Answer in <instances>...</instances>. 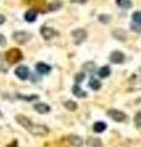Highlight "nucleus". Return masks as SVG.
<instances>
[{
	"label": "nucleus",
	"mask_w": 141,
	"mask_h": 147,
	"mask_svg": "<svg viewBox=\"0 0 141 147\" xmlns=\"http://www.w3.org/2000/svg\"><path fill=\"white\" fill-rule=\"evenodd\" d=\"M99 21H101L102 24H108V22L111 21V17L108 15H101L99 16Z\"/></svg>",
	"instance_id": "bb28decb"
},
{
	"label": "nucleus",
	"mask_w": 141,
	"mask_h": 147,
	"mask_svg": "<svg viewBox=\"0 0 141 147\" xmlns=\"http://www.w3.org/2000/svg\"><path fill=\"white\" fill-rule=\"evenodd\" d=\"M33 108H34L36 112L39 113V114H47V113L51 112V107L45 103H36L33 105Z\"/></svg>",
	"instance_id": "ddd939ff"
},
{
	"label": "nucleus",
	"mask_w": 141,
	"mask_h": 147,
	"mask_svg": "<svg viewBox=\"0 0 141 147\" xmlns=\"http://www.w3.org/2000/svg\"><path fill=\"white\" fill-rule=\"evenodd\" d=\"M72 3H86V0H71Z\"/></svg>",
	"instance_id": "2f4dec72"
},
{
	"label": "nucleus",
	"mask_w": 141,
	"mask_h": 147,
	"mask_svg": "<svg viewBox=\"0 0 141 147\" xmlns=\"http://www.w3.org/2000/svg\"><path fill=\"white\" fill-rule=\"evenodd\" d=\"M135 125L141 127V112H138V114L135 115Z\"/></svg>",
	"instance_id": "a878e982"
},
{
	"label": "nucleus",
	"mask_w": 141,
	"mask_h": 147,
	"mask_svg": "<svg viewBox=\"0 0 141 147\" xmlns=\"http://www.w3.org/2000/svg\"><path fill=\"white\" fill-rule=\"evenodd\" d=\"M28 131L34 136H45L49 134V129L44 125H36V124H32L31 127L28 129Z\"/></svg>",
	"instance_id": "7ed1b4c3"
},
{
	"label": "nucleus",
	"mask_w": 141,
	"mask_h": 147,
	"mask_svg": "<svg viewBox=\"0 0 141 147\" xmlns=\"http://www.w3.org/2000/svg\"><path fill=\"white\" fill-rule=\"evenodd\" d=\"M98 75H99V77H102V79H107V77L111 75V67L109 66H102L98 70Z\"/></svg>",
	"instance_id": "f3484780"
},
{
	"label": "nucleus",
	"mask_w": 141,
	"mask_h": 147,
	"mask_svg": "<svg viewBox=\"0 0 141 147\" xmlns=\"http://www.w3.org/2000/svg\"><path fill=\"white\" fill-rule=\"evenodd\" d=\"M113 36H114L115 38L120 39V40L126 39V33H125V31H123V30H115L114 32H113Z\"/></svg>",
	"instance_id": "412c9836"
},
{
	"label": "nucleus",
	"mask_w": 141,
	"mask_h": 147,
	"mask_svg": "<svg viewBox=\"0 0 141 147\" xmlns=\"http://www.w3.org/2000/svg\"><path fill=\"white\" fill-rule=\"evenodd\" d=\"M0 45L4 47V45H6V38L4 37L1 33H0Z\"/></svg>",
	"instance_id": "c85d7f7f"
},
{
	"label": "nucleus",
	"mask_w": 141,
	"mask_h": 147,
	"mask_svg": "<svg viewBox=\"0 0 141 147\" xmlns=\"http://www.w3.org/2000/svg\"><path fill=\"white\" fill-rule=\"evenodd\" d=\"M36 70H37V72L40 74V75H47V74H49L52 71V67L49 66L48 64L39 61V63L36 64Z\"/></svg>",
	"instance_id": "9b49d317"
},
{
	"label": "nucleus",
	"mask_w": 141,
	"mask_h": 147,
	"mask_svg": "<svg viewBox=\"0 0 141 147\" xmlns=\"http://www.w3.org/2000/svg\"><path fill=\"white\" fill-rule=\"evenodd\" d=\"M7 147H17V142L16 141H12V144H10Z\"/></svg>",
	"instance_id": "7c9ffc66"
},
{
	"label": "nucleus",
	"mask_w": 141,
	"mask_h": 147,
	"mask_svg": "<svg viewBox=\"0 0 141 147\" xmlns=\"http://www.w3.org/2000/svg\"><path fill=\"white\" fill-rule=\"evenodd\" d=\"M117 5L121 9H130L133 4L130 0H117Z\"/></svg>",
	"instance_id": "aec40b11"
},
{
	"label": "nucleus",
	"mask_w": 141,
	"mask_h": 147,
	"mask_svg": "<svg viewBox=\"0 0 141 147\" xmlns=\"http://www.w3.org/2000/svg\"><path fill=\"white\" fill-rule=\"evenodd\" d=\"M85 144L88 147H102L103 146L102 140L98 139V137H94V136H88L87 139H86Z\"/></svg>",
	"instance_id": "f8f14e48"
},
{
	"label": "nucleus",
	"mask_w": 141,
	"mask_h": 147,
	"mask_svg": "<svg viewBox=\"0 0 141 147\" xmlns=\"http://www.w3.org/2000/svg\"><path fill=\"white\" fill-rule=\"evenodd\" d=\"M4 22H5V17H4L3 15H0V25H3Z\"/></svg>",
	"instance_id": "c756f323"
},
{
	"label": "nucleus",
	"mask_w": 141,
	"mask_h": 147,
	"mask_svg": "<svg viewBox=\"0 0 141 147\" xmlns=\"http://www.w3.org/2000/svg\"><path fill=\"white\" fill-rule=\"evenodd\" d=\"M17 97L21 98V99H26V100H32V99H37V98H38L37 96H31V97H25V96H21V94H17Z\"/></svg>",
	"instance_id": "cd10ccee"
},
{
	"label": "nucleus",
	"mask_w": 141,
	"mask_h": 147,
	"mask_svg": "<svg viewBox=\"0 0 141 147\" xmlns=\"http://www.w3.org/2000/svg\"><path fill=\"white\" fill-rule=\"evenodd\" d=\"M71 36H72V39H74V43L76 45H80L86 38H87V31L82 30V28H79V30L72 31Z\"/></svg>",
	"instance_id": "f03ea898"
},
{
	"label": "nucleus",
	"mask_w": 141,
	"mask_h": 147,
	"mask_svg": "<svg viewBox=\"0 0 141 147\" xmlns=\"http://www.w3.org/2000/svg\"><path fill=\"white\" fill-rule=\"evenodd\" d=\"M40 34H42V37L45 39V40H48V39H52L53 37H55L58 34V32L54 30V28H51V27H42L40 28Z\"/></svg>",
	"instance_id": "6e6552de"
},
{
	"label": "nucleus",
	"mask_w": 141,
	"mask_h": 147,
	"mask_svg": "<svg viewBox=\"0 0 141 147\" xmlns=\"http://www.w3.org/2000/svg\"><path fill=\"white\" fill-rule=\"evenodd\" d=\"M82 67H84L85 71H93L94 69H96V65H94V63L88 61V63H85V65Z\"/></svg>",
	"instance_id": "5701e85b"
},
{
	"label": "nucleus",
	"mask_w": 141,
	"mask_h": 147,
	"mask_svg": "<svg viewBox=\"0 0 141 147\" xmlns=\"http://www.w3.org/2000/svg\"><path fill=\"white\" fill-rule=\"evenodd\" d=\"M109 60H111L112 63H114V64H121L123 61L125 60V55L123 54L121 52H119V50H115V52H113L111 54Z\"/></svg>",
	"instance_id": "9d476101"
},
{
	"label": "nucleus",
	"mask_w": 141,
	"mask_h": 147,
	"mask_svg": "<svg viewBox=\"0 0 141 147\" xmlns=\"http://www.w3.org/2000/svg\"><path fill=\"white\" fill-rule=\"evenodd\" d=\"M15 75L19 77L20 80H27L28 79V76H30V70H28V67L24 66V65L17 66L15 69Z\"/></svg>",
	"instance_id": "0eeeda50"
},
{
	"label": "nucleus",
	"mask_w": 141,
	"mask_h": 147,
	"mask_svg": "<svg viewBox=\"0 0 141 147\" xmlns=\"http://www.w3.org/2000/svg\"><path fill=\"white\" fill-rule=\"evenodd\" d=\"M24 55H22V52L17 48H12L10 50H7L6 54H5V59L9 64H16L22 60Z\"/></svg>",
	"instance_id": "f257e3e1"
},
{
	"label": "nucleus",
	"mask_w": 141,
	"mask_h": 147,
	"mask_svg": "<svg viewBox=\"0 0 141 147\" xmlns=\"http://www.w3.org/2000/svg\"><path fill=\"white\" fill-rule=\"evenodd\" d=\"M15 119H16V121L20 124V125L22 126V127H25L26 130H28V129L31 127V125H32V121L30 120L27 117H25V115H21V114H19V115H16L15 117Z\"/></svg>",
	"instance_id": "1a4fd4ad"
},
{
	"label": "nucleus",
	"mask_w": 141,
	"mask_h": 147,
	"mask_svg": "<svg viewBox=\"0 0 141 147\" xmlns=\"http://www.w3.org/2000/svg\"><path fill=\"white\" fill-rule=\"evenodd\" d=\"M25 20L27 21V22H33V21H36L37 20V11L36 10H28L26 13H25Z\"/></svg>",
	"instance_id": "dca6fc26"
},
{
	"label": "nucleus",
	"mask_w": 141,
	"mask_h": 147,
	"mask_svg": "<svg viewBox=\"0 0 141 147\" xmlns=\"http://www.w3.org/2000/svg\"><path fill=\"white\" fill-rule=\"evenodd\" d=\"M108 115L111 117V119H113V120L117 121V123H123V121L126 120L125 113H123V112H120V110H118V109H109L108 110Z\"/></svg>",
	"instance_id": "39448f33"
},
{
	"label": "nucleus",
	"mask_w": 141,
	"mask_h": 147,
	"mask_svg": "<svg viewBox=\"0 0 141 147\" xmlns=\"http://www.w3.org/2000/svg\"><path fill=\"white\" fill-rule=\"evenodd\" d=\"M0 117H3V114H1V113H0Z\"/></svg>",
	"instance_id": "473e14b6"
},
{
	"label": "nucleus",
	"mask_w": 141,
	"mask_h": 147,
	"mask_svg": "<svg viewBox=\"0 0 141 147\" xmlns=\"http://www.w3.org/2000/svg\"><path fill=\"white\" fill-rule=\"evenodd\" d=\"M72 93H74L76 97H79V98H86L87 97V93L81 88L79 84H76L74 87H72Z\"/></svg>",
	"instance_id": "4468645a"
},
{
	"label": "nucleus",
	"mask_w": 141,
	"mask_h": 147,
	"mask_svg": "<svg viewBox=\"0 0 141 147\" xmlns=\"http://www.w3.org/2000/svg\"><path fill=\"white\" fill-rule=\"evenodd\" d=\"M12 38L17 43L25 44L31 39V34L28 33V32H25V31H17V32H15V33L12 34Z\"/></svg>",
	"instance_id": "20e7f679"
},
{
	"label": "nucleus",
	"mask_w": 141,
	"mask_h": 147,
	"mask_svg": "<svg viewBox=\"0 0 141 147\" xmlns=\"http://www.w3.org/2000/svg\"><path fill=\"white\" fill-rule=\"evenodd\" d=\"M101 86H102V84H101L99 80H97V79H91L90 80V87L93 91H98L99 88H101Z\"/></svg>",
	"instance_id": "6ab92c4d"
},
{
	"label": "nucleus",
	"mask_w": 141,
	"mask_h": 147,
	"mask_svg": "<svg viewBox=\"0 0 141 147\" xmlns=\"http://www.w3.org/2000/svg\"><path fill=\"white\" fill-rule=\"evenodd\" d=\"M7 70H9V67L6 66L5 60H4V58H3V54L0 53V71L1 72H7Z\"/></svg>",
	"instance_id": "4be33fe9"
},
{
	"label": "nucleus",
	"mask_w": 141,
	"mask_h": 147,
	"mask_svg": "<svg viewBox=\"0 0 141 147\" xmlns=\"http://www.w3.org/2000/svg\"><path fill=\"white\" fill-rule=\"evenodd\" d=\"M85 77H86V75L84 72H79V74H76V76H75V82L76 84H81L84 80H85Z\"/></svg>",
	"instance_id": "393cba45"
},
{
	"label": "nucleus",
	"mask_w": 141,
	"mask_h": 147,
	"mask_svg": "<svg viewBox=\"0 0 141 147\" xmlns=\"http://www.w3.org/2000/svg\"><path fill=\"white\" fill-rule=\"evenodd\" d=\"M66 141L72 146V147H82L85 141L82 137L77 136V135H69L66 137Z\"/></svg>",
	"instance_id": "423d86ee"
},
{
	"label": "nucleus",
	"mask_w": 141,
	"mask_h": 147,
	"mask_svg": "<svg viewBox=\"0 0 141 147\" xmlns=\"http://www.w3.org/2000/svg\"><path fill=\"white\" fill-rule=\"evenodd\" d=\"M106 129H107V124L104 121H96L93 124V131L97 132V134H101Z\"/></svg>",
	"instance_id": "2eb2a0df"
},
{
	"label": "nucleus",
	"mask_w": 141,
	"mask_h": 147,
	"mask_svg": "<svg viewBox=\"0 0 141 147\" xmlns=\"http://www.w3.org/2000/svg\"><path fill=\"white\" fill-rule=\"evenodd\" d=\"M131 18H133V21L136 22V24L141 25V11H136L133 13V16H131Z\"/></svg>",
	"instance_id": "b1692460"
},
{
	"label": "nucleus",
	"mask_w": 141,
	"mask_h": 147,
	"mask_svg": "<svg viewBox=\"0 0 141 147\" xmlns=\"http://www.w3.org/2000/svg\"><path fill=\"white\" fill-rule=\"evenodd\" d=\"M64 107L67 110H70V112H75L77 109V103L74 102V100H66V102H64Z\"/></svg>",
	"instance_id": "a211bd4d"
}]
</instances>
